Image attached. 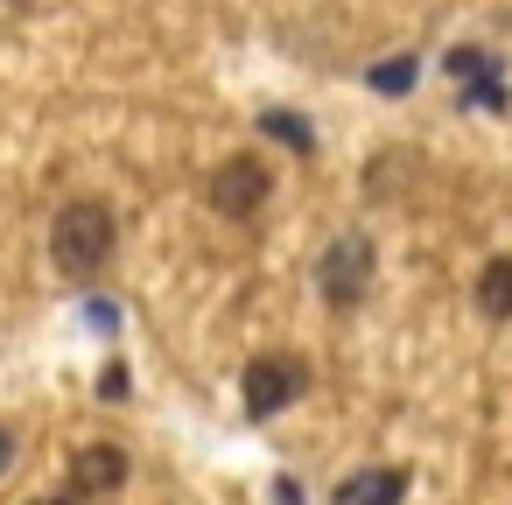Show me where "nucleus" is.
<instances>
[{"label": "nucleus", "mask_w": 512, "mask_h": 505, "mask_svg": "<svg viewBox=\"0 0 512 505\" xmlns=\"http://www.w3.org/2000/svg\"><path fill=\"white\" fill-rule=\"evenodd\" d=\"M29 505H85L78 491H57V498H29Z\"/></svg>", "instance_id": "obj_13"}, {"label": "nucleus", "mask_w": 512, "mask_h": 505, "mask_svg": "<svg viewBox=\"0 0 512 505\" xmlns=\"http://www.w3.org/2000/svg\"><path fill=\"white\" fill-rule=\"evenodd\" d=\"M477 309H484L491 323H505V316H512V253H505V260H491V267L477 274Z\"/></svg>", "instance_id": "obj_8"}, {"label": "nucleus", "mask_w": 512, "mask_h": 505, "mask_svg": "<svg viewBox=\"0 0 512 505\" xmlns=\"http://www.w3.org/2000/svg\"><path fill=\"white\" fill-rule=\"evenodd\" d=\"M302 386H309L302 358L267 351V358H253V365H246V414H253V421H267V414H281V407H288Z\"/></svg>", "instance_id": "obj_4"}, {"label": "nucleus", "mask_w": 512, "mask_h": 505, "mask_svg": "<svg viewBox=\"0 0 512 505\" xmlns=\"http://www.w3.org/2000/svg\"><path fill=\"white\" fill-rule=\"evenodd\" d=\"M414 78H421V64L414 57H386V64H372V92H414Z\"/></svg>", "instance_id": "obj_9"}, {"label": "nucleus", "mask_w": 512, "mask_h": 505, "mask_svg": "<svg viewBox=\"0 0 512 505\" xmlns=\"http://www.w3.org/2000/svg\"><path fill=\"white\" fill-rule=\"evenodd\" d=\"M260 134H274V141H281V148H295V155H309V148H316V134H309L295 113H260Z\"/></svg>", "instance_id": "obj_10"}, {"label": "nucleus", "mask_w": 512, "mask_h": 505, "mask_svg": "<svg viewBox=\"0 0 512 505\" xmlns=\"http://www.w3.org/2000/svg\"><path fill=\"white\" fill-rule=\"evenodd\" d=\"M113 211L99 204V197H78V204H64L57 211V225H50V260H57V274L64 281H99L106 274V260H113Z\"/></svg>", "instance_id": "obj_1"}, {"label": "nucleus", "mask_w": 512, "mask_h": 505, "mask_svg": "<svg viewBox=\"0 0 512 505\" xmlns=\"http://www.w3.org/2000/svg\"><path fill=\"white\" fill-rule=\"evenodd\" d=\"M127 484V449L120 442H85L71 456V491L78 498H99V491H120Z\"/></svg>", "instance_id": "obj_6"}, {"label": "nucleus", "mask_w": 512, "mask_h": 505, "mask_svg": "<svg viewBox=\"0 0 512 505\" xmlns=\"http://www.w3.org/2000/svg\"><path fill=\"white\" fill-rule=\"evenodd\" d=\"M8 463H15V428L0 421V477H8Z\"/></svg>", "instance_id": "obj_12"}, {"label": "nucleus", "mask_w": 512, "mask_h": 505, "mask_svg": "<svg viewBox=\"0 0 512 505\" xmlns=\"http://www.w3.org/2000/svg\"><path fill=\"white\" fill-rule=\"evenodd\" d=\"M316 288H323L330 309L365 302V288H372V239H365V232H337V239L323 246V260H316Z\"/></svg>", "instance_id": "obj_2"}, {"label": "nucleus", "mask_w": 512, "mask_h": 505, "mask_svg": "<svg viewBox=\"0 0 512 505\" xmlns=\"http://www.w3.org/2000/svg\"><path fill=\"white\" fill-rule=\"evenodd\" d=\"M449 78H456L463 106L505 113V78H498V57L491 50H449Z\"/></svg>", "instance_id": "obj_5"}, {"label": "nucleus", "mask_w": 512, "mask_h": 505, "mask_svg": "<svg viewBox=\"0 0 512 505\" xmlns=\"http://www.w3.org/2000/svg\"><path fill=\"white\" fill-rule=\"evenodd\" d=\"M407 498V470L393 463H372V470H351L337 484V505H400Z\"/></svg>", "instance_id": "obj_7"}, {"label": "nucleus", "mask_w": 512, "mask_h": 505, "mask_svg": "<svg viewBox=\"0 0 512 505\" xmlns=\"http://www.w3.org/2000/svg\"><path fill=\"white\" fill-rule=\"evenodd\" d=\"M99 400H127V365H106V393Z\"/></svg>", "instance_id": "obj_11"}, {"label": "nucleus", "mask_w": 512, "mask_h": 505, "mask_svg": "<svg viewBox=\"0 0 512 505\" xmlns=\"http://www.w3.org/2000/svg\"><path fill=\"white\" fill-rule=\"evenodd\" d=\"M267 190H274V169L267 162H253V155H232L225 169H211V211H225V218H253L260 204H267Z\"/></svg>", "instance_id": "obj_3"}, {"label": "nucleus", "mask_w": 512, "mask_h": 505, "mask_svg": "<svg viewBox=\"0 0 512 505\" xmlns=\"http://www.w3.org/2000/svg\"><path fill=\"white\" fill-rule=\"evenodd\" d=\"M15 8H29V0H15Z\"/></svg>", "instance_id": "obj_14"}]
</instances>
